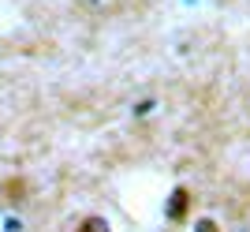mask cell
I'll return each instance as SVG.
<instances>
[{"label":"cell","instance_id":"obj_1","mask_svg":"<svg viewBox=\"0 0 250 232\" xmlns=\"http://www.w3.org/2000/svg\"><path fill=\"white\" fill-rule=\"evenodd\" d=\"M79 232H108V225H104L101 217H90V221H86V225H83Z\"/></svg>","mask_w":250,"mask_h":232},{"label":"cell","instance_id":"obj_2","mask_svg":"<svg viewBox=\"0 0 250 232\" xmlns=\"http://www.w3.org/2000/svg\"><path fill=\"white\" fill-rule=\"evenodd\" d=\"M183 199H187V195L179 191V195H176V202H172V217H183V210H187V202H183Z\"/></svg>","mask_w":250,"mask_h":232}]
</instances>
